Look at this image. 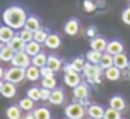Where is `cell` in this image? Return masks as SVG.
I'll return each instance as SVG.
<instances>
[{
  "instance_id": "obj_24",
  "label": "cell",
  "mask_w": 130,
  "mask_h": 119,
  "mask_svg": "<svg viewBox=\"0 0 130 119\" xmlns=\"http://www.w3.org/2000/svg\"><path fill=\"white\" fill-rule=\"evenodd\" d=\"M24 51H25L31 57H34L35 55H38L39 52H42V45L38 43L37 41H31V42H28L25 45V49H24Z\"/></svg>"
},
{
  "instance_id": "obj_43",
  "label": "cell",
  "mask_w": 130,
  "mask_h": 119,
  "mask_svg": "<svg viewBox=\"0 0 130 119\" xmlns=\"http://www.w3.org/2000/svg\"><path fill=\"white\" fill-rule=\"evenodd\" d=\"M4 71H6V70H4L2 66H0V80H3V79H4Z\"/></svg>"
},
{
  "instance_id": "obj_47",
  "label": "cell",
  "mask_w": 130,
  "mask_h": 119,
  "mask_svg": "<svg viewBox=\"0 0 130 119\" xmlns=\"http://www.w3.org/2000/svg\"><path fill=\"white\" fill-rule=\"evenodd\" d=\"M90 119H92V118H90Z\"/></svg>"
},
{
  "instance_id": "obj_17",
  "label": "cell",
  "mask_w": 130,
  "mask_h": 119,
  "mask_svg": "<svg viewBox=\"0 0 130 119\" xmlns=\"http://www.w3.org/2000/svg\"><path fill=\"white\" fill-rule=\"evenodd\" d=\"M17 94V84L14 83H10V81H4V85H3V91H2V95L7 99H11L15 97Z\"/></svg>"
},
{
  "instance_id": "obj_7",
  "label": "cell",
  "mask_w": 130,
  "mask_h": 119,
  "mask_svg": "<svg viewBox=\"0 0 130 119\" xmlns=\"http://www.w3.org/2000/svg\"><path fill=\"white\" fill-rule=\"evenodd\" d=\"M80 31V21L77 18H69L64 24V34L69 37H76Z\"/></svg>"
},
{
  "instance_id": "obj_41",
  "label": "cell",
  "mask_w": 130,
  "mask_h": 119,
  "mask_svg": "<svg viewBox=\"0 0 130 119\" xmlns=\"http://www.w3.org/2000/svg\"><path fill=\"white\" fill-rule=\"evenodd\" d=\"M87 37L88 38H94V37H96V27H94V25H91V27H88L87 28Z\"/></svg>"
},
{
  "instance_id": "obj_29",
  "label": "cell",
  "mask_w": 130,
  "mask_h": 119,
  "mask_svg": "<svg viewBox=\"0 0 130 119\" xmlns=\"http://www.w3.org/2000/svg\"><path fill=\"white\" fill-rule=\"evenodd\" d=\"M18 107L21 108V111H25V112H32L35 109V101H32L31 98L25 97V98H21L18 102Z\"/></svg>"
},
{
  "instance_id": "obj_15",
  "label": "cell",
  "mask_w": 130,
  "mask_h": 119,
  "mask_svg": "<svg viewBox=\"0 0 130 119\" xmlns=\"http://www.w3.org/2000/svg\"><path fill=\"white\" fill-rule=\"evenodd\" d=\"M64 91H63V88H55V90H52L51 93V98H49V102H51L52 105H62L63 102H64L66 99V95H64Z\"/></svg>"
},
{
  "instance_id": "obj_18",
  "label": "cell",
  "mask_w": 130,
  "mask_h": 119,
  "mask_svg": "<svg viewBox=\"0 0 130 119\" xmlns=\"http://www.w3.org/2000/svg\"><path fill=\"white\" fill-rule=\"evenodd\" d=\"M24 28L28 29L31 32H35L41 28V20L37 17V16H28L27 17V21L24 24Z\"/></svg>"
},
{
  "instance_id": "obj_20",
  "label": "cell",
  "mask_w": 130,
  "mask_h": 119,
  "mask_svg": "<svg viewBox=\"0 0 130 119\" xmlns=\"http://www.w3.org/2000/svg\"><path fill=\"white\" fill-rule=\"evenodd\" d=\"M46 66L51 67L52 70L56 73V71H59L60 69H62L63 60L60 59L59 56H56V55H48V62H46Z\"/></svg>"
},
{
  "instance_id": "obj_10",
  "label": "cell",
  "mask_w": 130,
  "mask_h": 119,
  "mask_svg": "<svg viewBox=\"0 0 130 119\" xmlns=\"http://www.w3.org/2000/svg\"><path fill=\"white\" fill-rule=\"evenodd\" d=\"M124 51V45L120 39H112V41H108V46H106V51L108 53H110L112 56L115 55H119Z\"/></svg>"
},
{
  "instance_id": "obj_16",
  "label": "cell",
  "mask_w": 130,
  "mask_h": 119,
  "mask_svg": "<svg viewBox=\"0 0 130 119\" xmlns=\"http://www.w3.org/2000/svg\"><path fill=\"white\" fill-rule=\"evenodd\" d=\"M129 65H130V60H129V57H127V55L124 53V52L113 56V66H116V67L120 69V70L127 69Z\"/></svg>"
},
{
  "instance_id": "obj_31",
  "label": "cell",
  "mask_w": 130,
  "mask_h": 119,
  "mask_svg": "<svg viewBox=\"0 0 130 119\" xmlns=\"http://www.w3.org/2000/svg\"><path fill=\"white\" fill-rule=\"evenodd\" d=\"M48 35H49V32H48V29H45V28H39L38 31H35L34 32V41H37L38 43H45V41H46V38H48Z\"/></svg>"
},
{
  "instance_id": "obj_37",
  "label": "cell",
  "mask_w": 130,
  "mask_h": 119,
  "mask_svg": "<svg viewBox=\"0 0 130 119\" xmlns=\"http://www.w3.org/2000/svg\"><path fill=\"white\" fill-rule=\"evenodd\" d=\"M83 7H84V10L87 13H92V11H95L96 4L94 3L92 0H84V2H83Z\"/></svg>"
},
{
  "instance_id": "obj_46",
  "label": "cell",
  "mask_w": 130,
  "mask_h": 119,
  "mask_svg": "<svg viewBox=\"0 0 130 119\" xmlns=\"http://www.w3.org/2000/svg\"><path fill=\"white\" fill-rule=\"evenodd\" d=\"M129 77H130V71H129Z\"/></svg>"
},
{
  "instance_id": "obj_21",
  "label": "cell",
  "mask_w": 130,
  "mask_h": 119,
  "mask_svg": "<svg viewBox=\"0 0 130 119\" xmlns=\"http://www.w3.org/2000/svg\"><path fill=\"white\" fill-rule=\"evenodd\" d=\"M25 79L29 81H38L41 79V69H38L37 66L31 65L25 69Z\"/></svg>"
},
{
  "instance_id": "obj_1",
  "label": "cell",
  "mask_w": 130,
  "mask_h": 119,
  "mask_svg": "<svg viewBox=\"0 0 130 119\" xmlns=\"http://www.w3.org/2000/svg\"><path fill=\"white\" fill-rule=\"evenodd\" d=\"M27 17H28V14H27L25 9L21 7V6H17V4L9 6L3 11V14H2V20H3L4 25L11 27V28L15 29V31L24 28V24H25V21H27Z\"/></svg>"
},
{
  "instance_id": "obj_27",
  "label": "cell",
  "mask_w": 130,
  "mask_h": 119,
  "mask_svg": "<svg viewBox=\"0 0 130 119\" xmlns=\"http://www.w3.org/2000/svg\"><path fill=\"white\" fill-rule=\"evenodd\" d=\"M14 53L15 52L9 45H3V48L0 51V60L2 62H11L13 57H14Z\"/></svg>"
},
{
  "instance_id": "obj_22",
  "label": "cell",
  "mask_w": 130,
  "mask_h": 119,
  "mask_svg": "<svg viewBox=\"0 0 130 119\" xmlns=\"http://www.w3.org/2000/svg\"><path fill=\"white\" fill-rule=\"evenodd\" d=\"M7 45H9L10 48H11L13 51H14V52H21V51H24V49H25V45H27V43L24 42L23 39H21L20 35L15 34V37L13 38V39L10 41L9 43H7Z\"/></svg>"
},
{
  "instance_id": "obj_2",
  "label": "cell",
  "mask_w": 130,
  "mask_h": 119,
  "mask_svg": "<svg viewBox=\"0 0 130 119\" xmlns=\"http://www.w3.org/2000/svg\"><path fill=\"white\" fill-rule=\"evenodd\" d=\"M104 69L99 65H92V63H85L83 73H84L85 79L88 83H101V74Z\"/></svg>"
},
{
  "instance_id": "obj_14",
  "label": "cell",
  "mask_w": 130,
  "mask_h": 119,
  "mask_svg": "<svg viewBox=\"0 0 130 119\" xmlns=\"http://www.w3.org/2000/svg\"><path fill=\"white\" fill-rule=\"evenodd\" d=\"M81 83V76L77 71H69L64 73V84L70 88H74Z\"/></svg>"
},
{
  "instance_id": "obj_8",
  "label": "cell",
  "mask_w": 130,
  "mask_h": 119,
  "mask_svg": "<svg viewBox=\"0 0 130 119\" xmlns=\"http://www.w3.org/2000/svg\"><path fill=\"white\" fill-rule=\"evenodd\" d=\"M14 37H15V29H13L9 25H0V42L3 45H7Z\"/></svg>"
},
{
  "instance_id": "obj_28",
  "label": "cell",
  "mask_w": 130,
  "mask_h": 119,
  "mask_svg": "<svg viewBox=\"0 0 130 119\" xmlns=\"http://www.w3.org/2000/svg\"><path fill=\"white\" fill-rule=\"evenodd\" d=\"M101 57H102V52H98V51H90L85 53V59H87L88 63H92V65H99L101 62Z\"/></svg>"
},
{
  "instance_id": "obj_40",
  "label": "cell",
  "mask_w": 130,
  "mask_h": 119,
  "mask_svg": "<svg viewBox=\"0 0 130 119\" xmlns=\"http://www.w3.org/2000/svg\"><path fill=\"white\" fill-rule=\"evenodd\" d=\"M51 93H52V90H48V88L41 87V101H49V98H51Z\"/></svg>"
},
{
  "instance_id": "obj_30",
  "label": "cell",
  "mask_w": 130,
  "mask_h": 119,
  "mask_svg": "<svg viewBox=\"0 0 130 119\" xmlns=\"http://www.w3.org/2000/svg\"><path fill=\"white\" fill-rule=\"evenodd\" d=\"M99 66H101L104 70H106L108 67H112L113 66V56L108 52H104L101 57V62H99Z\"/></svg>"
},
{
  "instance_id": "obj_23",
  "label": "cell",
  "mask_w": 130,
  "mask_h": 119,
  "mask_svg": "<svg viewBox=\"0 0 130 119\" xmlns=\"http://www.w3.org/2000/svg\"><path fill=\"white\" fill-rule=\"evenodd\" d=\"M46 62H48V55H46L45 52H39V53L35 55L34 57H31V65L37 66L38 69L45 67Z\"/></svg>"
},
{
  "instance_id": "obj_3",
  "label": "cell",
  "mask_w": 130,
  "mask_h": 119,
  "mask_svg": "<svg viewBox=\"0 0 130 119\" xmlns=\"http://www.w3.org/2000/svg\"><path fill=\"white\" fill-rule=\"evenodd\" d=\"M85 112H87L85 107L83 104H80L78 101L71 102V104L66 105V108H64V116L69 119H83Z\"/></svg>"
},
{
  "instance_id": "obj_25",
  "label": "cell",
  "mask_w": 130,
  "mask_h": 119,
  "mask_svg": "<svg viewBox=\"0 0 130 119\" xmlns=\"http://www.w3.org/2000/svg\"><path fill=\"white\" fill-rule=\"evenodd\" d=\"M6 115L9 119H23V113H21V108L18 107V104L10 105L6 109Z\"/></svg>"
},
{
  "instance_id": "obj_4",
  "label": "cell",
  "mask_w": 130,
  "mask_h": 119,
  "mask_svg": "<svg viewBox=\"0 0 130 119\" xmlns=\"http://www.w3.org/2000/svg\"><path fill=\"white\" fill-rule=\"evenodd\" d=\"M4 80L10 83H14V84H18L23 80H25V69L11 66L10 69H7L4 71Z\"/></svg>"
},
{
  "instance_id": "obj_48",
  "label": "cell",
  "mask_w": 130,
  "mask_h": 119,
  "mask_svg": "<svg viewBox=\"0 0 130 119\" xmlns=\"http://www.w3.org/2000/svg\"><path fill=\"white\" fill-rule=\"evenodd\" d=\"M66 119H69V118H66Z\"/></svg>"
},
{
  "instance_id": "obj_13",
  "label": "cell",
  "mask_w": 130,
  "mask_h": 119,
  "mask_svg": "<svg viewBox=\"0 0 130 119\" xmlns=\"http://www.w3.org/2000/svg\"><path fill=\"white\" fill-rule=\"evenodd\" d=\"M109 107L113 108V109H116V111H119V112H122V111L126 109L127 104H126V99H124V97L116 94V95L110 97V99H109Z\"/></svg>"
},
{
  "instance_id": "obj_5",
  "label": "cell",
  "mask_w": 130,
  "mask_h": 119,
  "mask_svg": "<svg viewBox=\"0 0 130 119\" xmlns=\"http://www.w3.org/2000/svg\"><path fill=\"white\" fill-rule=\"evenodd\" d=\"M10 63H11V66H15V67L27 69L28 66H31V56H29L25 51L15 52L14 57H13V60Z\"/></svg>"
},
{
  "instance_id": "obj_39",
  "label": "cell",
  "mask_w": 130,
  "mask_h": 119,
  "mask_svg": "<svg viewBox=\"0 0 130 119\" xmlns=\"http://www.w3.org/2000/svg\"><path fill=\"white\" fill-rule=\"evenodd\" d=\"M122 21H123L126 25H130V6L129 7H126V9L122 11Z\"/></svg>"
},
{
  "instance_id": "obj_26",
  "label": "cell",
  "mask_w": 130,
  "mask_h": 119,
  "mask_svg": "<svg viewBox=\"0 0 130 119\" xmlns=\"http://www.w3.org/2000/svg\"><path fill=\"white\" fill-rule=\"evenodd\" d=\"M34 116L37 119H52V112L46 107H38L32 111Z\"/></svg>"
},
{
  "instance_id": "obj_9",
  "label": "cell",
  "mask_w": 130,
  "mask_h": 119,
  "mask_svg": "<svg viewBox=\"0 0 130 119\" xmlns=\"http://www.w3.org/2000/svg\"><path fill=\"white\" fill-rule=\"evenodd\" d=\"M105 108L101 104H90L87 108V115L92 119H104Z\"/></svg>"
},
{
  "instance_id": "obj_44",
  "label": "cell",
  "mask_w": 130,
  "mask_h": 119,
  "mask_svg": "<svg viewBox=\"0 0 130 119\" xmlns=\"http://www.w3.org/2000/svg\"><path fill=\"white\" fill-rule=\"evenodd\" d=\"M3 85H4V81L0 80V95H2V91H3Z\"/></svg>"
},
{
  "instance_id": "obj_34",
  "label": "cell",
  "mask_w": 130,
  "mask_h": 119,
  "mask_svg": "<svg viewBox=\"0 0 130 119\" xmlns=\"http://www.w3.org/2000/svg\"><path fill=\"white\" fill-rule=\"evenodd\" d=\"M41 85L48 90H55V88H57V80L56 77H46V79H42Z\"/></svg>"
},
{
  "instance_id": "obj_50",
  "label": "cell",
  "mask_w": 130,
  "mask_h": 119,
  "mask_svg": "<svg viewBox=\"0 0 130 119\" xmlns=\"http://www.w3.org/2000/svg\"><path fill=\"white\" fill-rule=\"evenodd\" d=\"M129 2H130V0H129Z\"/></svg>"
},
{
  "instance_id": "obj_38",
  "label": "cell",
  "mask_w": 130,
  "mask_h": 119,
  "mask_svg": "<svg viewBox=\"0 0 130 119\" xmlns=\"http://www.w3.org/2000/svg\"><path fill=\"white\" fill-rule=\"evenodd\" d=\"M41 77H42V79H46V77H55V71L52 70L51 67L45 66V67L41 69Z\"/></svg>"
},
{
  "instance_id": "obj_19",
  "label": "cell",
  "mask_w": 130,
  "mask_h": 119,
  "mask_svg": "<svg viewBox=\"0 0 130 119\" xmlns=\"http://www.w3.org/2000/svg\"><path fill=\"white\" fill-rule=\"evenodd\" d=\"M104 76L108 81H118L122 77V70L118 69L116 66H112V67H108L106 70L104 71Z\"/></svg>"
},
{
  "instance_id": "obj_36",
  "label": "cell",
  "mask_w": 130,
  "mask_h": 119,
  "mask_svg": "<svg viewBox=\"0 0 130 119\" xmlns=\"http://www.w3.org/2000/svg\"><path fill=\"white\" fill-rule=\"evenodd\" d=\"M18 35H20V37H21V39H23L25 43H28V42H31V41H34V32L28 31V29H25V28L20 29Z\"/></svg>"
},
{
  "instance_id": "obj_45",
  "label": "cell",
  "mask_w": 130,
  "mask_h": 119,
  "mask_svg": "<svg viewBox=\"0 0 130 119\" xmlns=\"http://www.w3.org/2000/svg\"><path fill=\"white\" fill-rule=\"evenodd\" d=\"M2 48H3V43L0 42V51H2Z\"/></svg>"
},
{
  "instance_id": "obj_6",
  "label": "cell",
  "mask_w": 130,
  "mask_h": 119,
  "mask_svg": "<svg viewBox=\"0 0 130 119\" xmlns=\"http://www.w3.org/2000/svg\"><path fill=\"white\" fill-rule=\"evenodd\" d=\"M90 95V87H88L87 83H80L77 87L73 88V98L76 101H83V99H87Z\"/></svg>"
},
{
  "instance_id": "obj_49",
  "label": "cell",
  "mask_w": 130,
  "mask_h": 119,
  "mask_svg": "<svg viewBox=\"0 0 130 119\" xmlns=\"http://www.w3.org/2000/svg\"><path fill=\"white\" fill-rule=\"evenodd\" d=\"M122 119H123V118H122Z\"/></svg>"
},
{
  "instance_id": "obj_12",
  "label": "cell",
  "mask_w": 130,
  "mask_h": 119,
  "mask_svg": "<svg viewBox=\"0 0 130 119\" xmlns=\"http://www.w3.org/2000/svg\"><path fill=\"white\" fill-rule=\"evenodd\" d=\"M45 46L48 49H59L62 46V37L56 32H49L45 41Z\"/></svg>"
},
{
  "instance_id": "obj_42",
  "label": "cell",
  "mask_w": 130,
  "mask_h": 119,
  "mask_svg": "<svg viewBox=\"0 0 130 119\" xmlns=\"http://www.w3.org/2000/svg\"><path fill=\"white\" fill-rule=\"evenodd\" d=\"M23 119H37V118L34 116V113H32V112H28L27 115L23 116Z\"/></svg>"
},
{
  "instance_id": "obj_35",
  "label": "cell",
  "mask_w": 130,
  "mask_h": 119,
  "mask_svg": "<svg viewBox=\"0 0 130 119\" xmlns=\"http://www.w3.org/2000/svg\"><path fill=\"white\" fill-rule=\"evenodd\" d=\"M104 119H122V115H120L119 111H116V109H113V108L108 107V108H105Z\"/></svg>"
},
{
  "instance_id": "obj_11",
  "label": "cell",
  "mask_w": 130,
  "mask_h": 119,
  "mask_svg": "<svg viewBox=\"0 0 130 119\" xmlns=\"http://www.w3.org/2000/svg\"><path fill=\"white\" fill-rule=\"evenodd\" d=\"M106 46H108V41L104 37H94L90 39V48L92 51H98L104 53L106 51Z\"/></svg>"
},
{
  "instance_id": "obj_32",
  "label": "cell",
  "mask_w": 130,
  "mask_h": 119,
  "mask_svg": "<svg viewBox=\"0 0 130 119\" xmlns=\"http://www.w3.org/2000/svg\"><path fill=\"white\" fill-rule=\"evenodd\" d=\"M27 97L28 98H31L32 101H39L41 99V88L37 87V85H32V87H29L28 90H27Z\"/></svg>"
},
{
  "instance_id": "obj_33",
  "label": "cell",
  "mask_w": 130,
  "mask_h": 119,
  "mask_svg": "<svg viewBox=\"0 0 130 119\" xmlns=\"http://www.w3.org/2000/svg\"><path fill=\"white\" fill-rule=\"evenodd\" d=\"M85 59L83 56H77L76 59L73 60V62L70 63L71 65V67H73V70L74 71H77V73H80V71H83V69H84V66H85Z\"/></svg>"
}]
</instances>
